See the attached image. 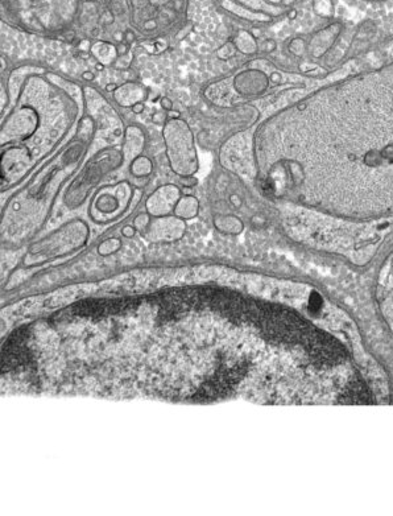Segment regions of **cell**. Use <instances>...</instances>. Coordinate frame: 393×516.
Segmentation results:
<instances>
[{"mask_svg":"<svg viewBox=\"0 0 393 516\" xmlns=\"http://www.w3.org/2000/svg\"><path fill=\"white\" fill-rule=\"evenodd\" d=\"M214 223L222 232H227V234H236L242 230L240 220L235 217H217L214 219Z\"/></svg>","mask_w":393,"mask_h":516,"instance_id":"277c9868","label":"cell"},{"mask_svg":"<svg viewBox=\"0 0 393 516\" xmlns=\"http://www.w3.org/2000/svg\"><path fill=\"white\" fill-rule=\"evenodd\" d=\"M235 55V44L227 43L223 47H220L217 51V56L219 60H230Z\"/></svg>","mask_w":393,"mask_h":516,"instance_id":"52a82bcc","label":"cell"},{"mask_svg":"<svg viewBox=\"0 0 393 516\" xmlns=\"http://www.w3.org/2000/svg\"><path fill=\"white\" fill-rule=\"evenodd\" d=\"M106 90L109 91V93H112V91H116V90H118V85H116V83H114V82L109 83V85L106 86Z\"/></svg>","mask_w":393,"mask_h":516,"instance_id":"603a6c76","label":"cell"},{"mask_svg":"<svg viewBox=\"0 0 393 516\" xmlns=\"http://www.w3.org/2000/svg\"><path fill=\"white\" fill-rule=\"evenodd\" d=\"M135 232H136V230H135L134 226H124V227L122 228V235L123 236H126V238H132L135 235Z\"/></svg>","mask_w":393,"mask_h":516,"instance_id":"7c38bea8","label":"cell"},{"mask_svg":"<svg viewBox=\"0 0 393 516\" xmlns=\"http://www.w3.org/2000/svg\"><path fill=\"white\" fill-rule=\"evenodd\" d=\"M145 28H148V29L156 28V22H153V20H152V22H148L147 24H145Z\"/></svg>","mask_w":393,"mask_h":516,"instance_id":"d4e9b609","label":"cell"},{"mask_svg":"<svg viewBox=\"0 0 393 516\" xmlns=\"http://www.w3.org/2000/svg\"><path fill=\"white\" fill-rule=\"evenodd\" d=\"M145 110V106L143 102H137V103H135L134 106H132V112L134 114H141V112H144Z\"/></svg>","mask_w":393,"mask_h":516,"instance_id":"9a60e30c","label":"cell"},{"mask_svg":"<svg viewBox=\"0 0 393 516\" xmlns=\"http://www.w3.org/2000/svg\"><path fill=\"white\" fill-rule=\"evenodd\" d=\"M134 224L135 227L139 228V230H140V228L148 227L149 224H151V218H149L148 214H140V215H137V217L135 218Z\"/></svg>","mask_w":393,"mask_h":516,"instance_id":"9c48e42d","label":"cell"},{"mask_svg":"<svg viewBox=\"0 0 393 516\" xmlns=\"http://www.w3.org/2000/svg\"><path fill=\"white\" fill-rule=\"evenodd\" d=\"M120 240L118 238H110L109 240H106V242L102 243L101 245H99V248H98V252L101 253V255H110V253L112 252H115V251H118V249L120 248Z\"/></svg>","mask_w":393,"mask_h":516,"instance_id":"8992f818","label":"cell"},{"mask_svg":"<svg viewBox=\"0 0 393 516\" xmlns=\"http://www.w3.org/2000/svg\"><path fill=\"white\" fill-rule=\"evenodd\" d=\"M131 62H132V55H131L130 52H128V53H126V55L118 56V58H116L115 62H114L112 65L115 66L116 69H122V70H127V69L130 68Z\"/></svg>","mask_w":393,"mask_h":516,"instance_id":"ba28073f","label":"cell"},{"mask_svg":"<svg viewBox=\"0 0 393 516\" xmlns=\"http://www.w3.org/2000/svg\"><path fill=\"white\" fill-rule=\"evenodd\" d=\"M115 135H116V136H120V135H122V132H120V130H116V131H115Z\"/></svg>","mask_w":393,"mask_h":516,"instance_id":"484cf974","label":"cell"},{"mask_svg":"<svg viewBox=\"0 0 393 516\" xmlns=\"http://www.w3.org/2000/svg\"><path fill=\"white\" fill-rule=\"evenodd\" d=\"M160 105H161V109L166 112L170 111V110H173V102L170 101V99H168V98H161V99H160Z\"/></svg>","mask_w":393,"mask_h":516,"instance_id":"8fae6325","label":"cell"},{"mask_svg":"<svg viewBox=\"0 0 393 516\" xmlns=\"http://www.w3.org/2000/svg\"><path fill=\"white\" fill-rule=\"evenodd\" d=\"M128 52H130V45L128 44H120L119 47H118V55L119 56L126 55Z\"/></svg>","mask_w":393,"mask_h":516,"instance_id":"e0dca14e","label":"cell"},{"mask_svg":"<svg viewBox=\"0 0 393 516\" xmlns=\"http://www.w3.org/2000/svg\"><path fill=\"white\" fill-rule=\"evenodd\" d=\"M91 53L97 57V60L102 64H114L118 58V48L112 44L106 41H98L91 47Z\"/></svg>","mask_w":393,"mask_h":516,"instance_id":"7a4b0ae2","label":"cell"},{"mask_svg":"<svg viewBox=\"0 0 393 516\" xmlns=\"http://www.w3.org/2000/svg\"><path fill=\"white\" fill-rule=\"evenodd\" d=\"M80 49L82 52H87V51H89V49H91L90 41H89V40H82V41H81V43H80Z\"/></svg>","mask_w":393,"mask_h":516,"instance_id":"d6986e66","label":"cell"},{"mask_svg":"<svg viewBox=\"0 0 393 516\" xmlns=\"http://www.w3.org/2000/svg\"><path fill=\"white\" fill-rule=\"evenodd\" d=\"M82 78H83V80H86V81H93L95 78V76H94V73L85 72L82 74Z\"/></svg>","mask_w":393,"mask_h":516,"instance_id":"44dd1931","label":"cell"},{"mask_svg":"<svg viewBox=\"0 0 393 516\" xmlns=\"http://www.w3.org/2000/svg\"><path fill=\"white\" fill-rule=\"evenodd\" d=\"M152 161L145 157V156H139L137 159L134 160V163L131 164L130 169L132 174L136 177H147L152 173Z\"/></svg>","mask_w":393,"mask_h":516,"instance_id":"5b68a950","label":"cell"},{"mask_svg":"<svg viewBox=\"0 0 393 516\" xmlns=\"http://www.w3.org/2000/svg\"><path fill=\"white\" fill-rule=\"evenodd\" d=\"M230 201H231V203H232L234 206H236V207H239V206L242 205V198H240L238 194H231Z\"/></svg>","mask_w":393,"mask_h":516,"instance_id":"2e32d148","label":"cell"},{"mask_svg":"<svg viewBox=\"0 0 393 516\" xmlns=\"http://www.w3.org/2000/svg\"><path fill=\"white\" fill-rule=\"evenodd\" d=\"M181 190L176 185H164L153 193L147 202V209L153 215H166L180 201Z\"/></svg>","mask_w":393,"mask_h":516,"instance_id":"6da1fadb","label":"cell"},{"mask_svg":"<svg viewBox=\"0 0 393 516\" xmlns=\"http://www.w3.org/2000/svg\"><path fill=\"white\" fill-rule=\"evenodd\" d=\"M155 47L157 48V52H163L165 51L166 48H168V43H165V41H161V40H157L155 43Z\"/></svg>","mask_w":393,"mask_h":516,"instance_id":"ac0fdd59","label":"cell"},{"mask_svg":"<svg viewBox=\"0 0 393 516\" xmlns=\"http://www.w3.org/2000/svg\"><path fill=\"white\" fill-rule=\"evenodd\" d=\"M168 118V112L164 114L161 111H156L153 115H152V122L157 123V124H161V123L165 122V119Z\"/></svg>","mask_w":393,"mask_h":516,"instance_id":"30bf717a","label":"cell"},{"mask_svg":"<svg viewBox=\"0 0 393 516\" xmlns=\"http://www.w3.org/2000/svg\"><path fill=\"white\" fill-rule=\"evenodd\" d=\"M199 209L198 199L194 195H184L180 201L177 202L174 207V214L178 218H193L197 215Z\"/></svg>","mask_w":393,"mask_h":516,"instance_id":"3957f363","label":"cell"},{"mask_svg":"<svg viewBox=\"0 0 393 516\" xmlns=\"http://www.w3.org/2000/svg\"><path fill=\"white\" fill-rule=\"evenodd\" d=\"M182 181H184V184L182 185H184V186H188V188H194L195 185H197V182H198V181L195 180V178H193L191 176L184 177V180Z\"/></svg>","mask_w":393,"mask_h":516,"instance_id":"4fadbf2b","label":"cell"},{"mask_svg":"<svg viewBox=\"0 0 393 516\" xmlns=\"http://www.w3.org/2000/svg\"><path fill=\"white\" fill-rule=\"evenodd\" d=\"M95 69H97L98 72H103V70H105V64H102V62H97Z\"/></svg>","mask_w":393,"mask_h":516,"instance_id":"cb8c5ba5","label":"cell"},{"mask_svg":"<svg viewBox=\"0 0 393 516\" xmlns=\"http://www.w3.org/2000/svg\"><path fill=\"white\" fill-rule=\"evenodd\" d=\"M135 40H136V36H135V33L132 32V31H127V32H124V41H126L128 45L134 43Z\"/></svg>","mask_w":393,"mask_h":516,"instance_id":"5bb4252c","label":"cell"},{"mask_svg":"<svg viewBox=\"0 0 393 516\" xmlns=\"http://www.w3.org/2000/svg\"><path fill=\"white\" fill-rule=\"evenodd\" d=\"M168 118H170V119H178V118H180V112L174 111V110H170V111H168Z\"/></svg>","mask_w":393,"mask_h":516,"instance_id":"7402d4cb","label":"cell"},{"mask_svg":"<svg viewBox=\"0 0 393 516\" xmlns=\"http://www.w3.org/2000/svg\"><path fill=\"white\" fill-rule=\"evenodd\" d=\"M191 28H193V26H191V24H188V28H185L184 31H181V32L178 33V36H177V37H178V39H184V37L186 36V35H189V33H190Z\"/></svg>","mask_w":393,"mask_h":516,"instance_id":"ffe728a7","label":"cell"}]
</instances>
